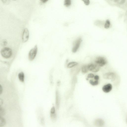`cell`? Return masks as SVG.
<instances>
[{"mask_svg":"<svg viewBox=\"0 0 127 127\" xmlns=\"http://www.w3.org/2000/svg\"><path fill=\"white\" fill-rule=\"evenodd\" d=\"M112 89V86L110 83L104 85L102 88V90L103 92L105 93H108L110 92Z\"/></svg>","mask_w":127,"mask_h":127,"instance_id":"8","label":"cell"},{"mask_svg":"<svg viewBox=\"0 0 127 127\" xmlns=\"http://www.w3.org/2000/svg\"><path fill=\"white\" fill-rule=\"evenodd\" d=\"M2 91V88L0 84V95L1 94Z\"/></svg>","mask_w":127,"mask_h":127,"instance_id":"25","label":"cell"},{"mask_svg":"<svg viewBox=\"0 0 127 127\" xmlns=\"http://www.w3.org/2000/svg\"><path fill=\"white\" fill-rule=\"evenodd\" d=\"M7 43V41L5 39H3L1 42V44L3 46H6Z\"/></svg>","mask_w":127,"mask_h":127,"instance_id":"20","label":"cell"},{"mask_svg":"<svg viewBox=\"0 0 127 127\" xmlns=\"http://www.w3.org/2000/svg\"><path fill=\"white\" fill-rule=\"evenodd\" d=\"M60 98L58 91L56 90V107L58 109L60 106Z\"/></svg>","mask_w":127,"mask_h":127,"instance_id":"10","label":"cell"},{"mask_svg":"<svg viewBox=\"0 0 127 127\" xmlns=\"http://www.w3.org/2000/svg\"><path fill=\"white\" fill-rule=\"evenodd\" d=\"M78 64V63L76 62H71L67 64V67L68 68H71L77 65Z\"/></svg>","mask_w":127,"mask_h":127,"instance_id":"14","label":"cell"},{"mask_svg":"<svg viewBox=\"0 0 127 127\" xmlns=\"http://www.w3.org/2000/svg\"><path fill=\"white\" fill-rule=\"evenodd\" d=\"M83 1H84L85 4L86 5H88L90 4V1L89 0H83Z\"/></svg>","mask_w":127,"mask_h":127,"instance_id":"21","label":"cell"},{"mask_svg":"<svg viewBox=\"0 0 127 127\" xmlns=\"http://www.w3.org/2000/svg\"><path fill=\"white\" fill-rule=\"evenodd\" d=\"M37 46L36 45L30 50L28 54V58L30 61H32L35 59L37 54Z\"/></svg>","mask_w":127,"mask_h":127,"instance_id":"2","label":"cell"},{"mask_svg":"<svg viewBox=\"0 0 127 127\" xmlns=\"http://www.w3.org/2000/svg\"><path fill=\"white\" fill-rule=\"evenodd\" d=\"M29 37V32L28 29L26 28L23 30L22 36V41L24 42H27Z\"/></svg>","mask_w":127,"mask_h":127,"instance_id":"5","label":"cell"},{"mask_svg":"<svg viewBox=\"0 0 127 127\" xmlns=\"http://www.w3.org/2000/svg\"><path fill=\"white\" fill-rule=\"evenodd\" d=\"M94 79L96 80H98L99 79V77L97 75H96L94 76Z\"/></svg>","mask_w":127,"mask_h":127,"instance_id":"24","label":"cell"},{"mask_svg":"<svg viewBox=\"0 0 127 127\" xmlns=\"http://www.w3.org/2000/svg\"><path fill=\"white\" fill-rule=\"evenodd\" d=\"M104 122L102 119H96L94 122L95 125L98 127L103 126L104 124Z\"/></svg>","mask_w":127,"mask_h":127,"instance_id":"9","label":"cell"},{"mask_svg":"<svg viewBox=\"0 0 127 127\" xmlns=\"http://www.w3.org/2000/svg\"><path fill=\"white\" fill-rule=\"evenodd\" d=\"M94 76V75L93 74L90 73L88 74L87 76L88 78H93Z\"/></svg>","mask_w":127,"mask_h":127,"instance_id":"22","label":"cell"},{"mask_svg":"<svg viewBox=\"0 0 127 127\" xmlns=\"http://www.w3.org/2000/svg\"><path fill=\"white\" fill-rule=\"evenodd\" d=\"M81 41L82 39L81 38H79L76 40L72 49V51L73 53H75L77 52L80 47Z\"/></svg>","mask_w":127,"mask_h":127,"instance_id":"6","label":"cell"},{"mask_svg":"<svg viewBox=\"0 0 127 127\" xmlns=\"http://www.w3.org/2000/svg\"><path fill=\"white\" fill-rule=\"evenodd\" d=\"M114 1L117 2H118L120 4H122L124 3V2L125 1V0H115Z\"/></svg>","mask_w":127,"mask_h":127,"instance_id":"23","label":"cell"},{"mask_svg":"<svg viewBox=\"0 0 127 127\" xmlns=\"http://www.w3.org/2000/svg\"><path fill=\"white\" fill-rule=\"evenodd\" d=\"M90 84L93 86H95L97 85L98 84V80H95V81H93V80H90L89 81Z\"/></svg>","mask_w":127,"mask_h":127,"instance_id":"19","label":"cell"},{"mask_svg":"<svg viewBox=\"0 0 127 127\" xmlns=\"http://www.w3.org/2000/svg\"><path fill=\"white\" fill-rule=\"evenodd\" d=\"M18 77L19 80L21 82H23L24 81L25 75L24 73L21 72L18 75Z\"/></svg>","mask_w":127,"mask_h":127,"instance_id":"12","label":"cell"},{"mask_svg":"<svg viewBox=\"0 0 127 127\" xmlns=\"http://www.w3.org/2000/svg\"><path fill=\"white\" fill-rule=\"evenodd\" d=\"M50 115V117L52 119L54 120L56 119V115L55 108L54 106L52 107L51 109Z\"/></svg>","mask_w":127,"mask_h":127,"instance_id":"11","label":"cell"},{"mask_svg":"<svg viewBox=\"0 0 127 127\" xmlns=\"http://www.w3.org/2000/svg\"><path fill=\"white\" fill-rule=\"evenodd\" d=\"M81 70L82 72L83 73H86L89 70L87 65L83 66L82 67Z\"/></svg>","mask_w":127,"mask_h":127,"instance_id":"15","label":"cell"},{"mask_svg":"<svg viewBox=\"0 0 127 127\" xmlns=\"http://www.w3.org/2000/svg\"><path fill=\"white\" fill-rule=\"evenodd\" d=\"M71 4V1L70 0H65L64 1V4L66 7L69 6Z\"/></svg>","mask_w":127,"mask_h":127,"instance_id":"16","label":"cell"},{"mask_svg":"<svg viewBox=\"0 0 127 127\" xmlns=\"http://www.w3.org/2000/svg\"><path fill=\"white\" fill-rule=\"evenodd\" d=\"M6 121L5 119L2 116H0V127H2L5 125Z\"/></svg>","mask_w":127,"mask_h":127,"instance_id":"13","label":"cell"},{"mask_svg":"<svg viewBox=\"0 0 127 127\" xmlns=\"http://www.w3.org/2000/svg\"><path fill=\"white\" fill-rule=\"evenodd\" d=\"M95 62L99 66H102L107 64V61L104 57H99L96 59Z\"/></svg>","mask_w":127,"mask_h":127,"instance_id":"3","label":"cell"},{"mask_svg":"<svg viewBox=\"0 0 127 127\" xmlns=\"http://www.w3.org/2000/svg\"><path fill=\"white\" fill-rule=\"evenodd\" d=\"M110 22L109 20H107L104 25V27L106 29L108 28L110 25Z\"/></svg>","mask_w":127,"mask_h":127,"instance_id":"18","label":"cell"},{"mask_svg":"<svg viewBox=\"0 0 127 127\" xmlns=\"http://www.w3.org/2000/svg\"><path fill=\"white\" fill-rule=\"evenodd\" d=\"M5 113L4 109L1 106H0V116H2L5 114Z\"/></svg>","mask_w":127,"mask_h":127,"instance_id":"17","label":"cell"},{"mask_svg":"<svg viewBox=\"0 0 127 127\" xmlns=\"http://www.w3.org/2000/svg\"><path fill=\"white\" fill-rule=\"evenodd\" d=\"M3 103V101L0 98V106H1Z\"/></svg>","mask_w":127,"mask_h":127,"instance_id":"26","label":"cell"},{"mask_svg":"<svg viewBox=\"0 0 127 127\" xmlns=\"http://www.w3.org/2000/svg\"><path fill=\"white\" fill-rule=\"evenodd\" d=\"M48 1V0H42L41 1L43 3H45L46 2Z\"/></svg>","mask_w":127,"mask_h":127,"instance_id":"27","label":"cell"},{"mask_svg":"<svg viewBox=\"0 0 127 127\" xmlns=\"http://www.w3.org/2000/svg\"><path fill=\"white\" fill-rule=\"evenodd\" d=\"M0 53L1 56L5 59L10 58L12 54L11 49L8 47H4L1 50Z\"/></svg>","mask_w":127,"mask_h":127,"instance_id":"1","label":"cell"},{"mask_svg":"<svg viewBox=\"0 0 127 127\" xmlns=\"http://www.w3.org/2000/svg\"><path fill=\"white\" fill-rule=\"evenodd\" d=\"M116 77L115 73L113 72H109L106 73L103 75V77L105 79L114 80Z\"/></svg>","mask_w":127,"mask_h":127,"instance_id":"7","label":"cell"},{"mask_svg":"<svg viewBox=\"0 0 127 127\" xmlns=\"http://www.w3.org/2000/svg\"><path fill=\"white\" fill-rule=\"evenodd\" d=\"M89 70L94 72H97L99 70V67L97 64H90L87 65Z\"/></svg>","mask_w":127,"mask_h":127,"instance_id":"4","label":"cell"}]
</instances>
